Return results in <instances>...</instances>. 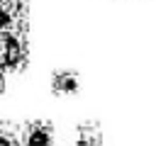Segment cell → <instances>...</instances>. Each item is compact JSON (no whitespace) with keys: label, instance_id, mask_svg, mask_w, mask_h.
<instances>
[{"label":"cell","instance_id":"8992f818","mask_svg":"<svg viewBox=\"0 0 156 146\" xmlns=\"http://www.w3.org/2000/svg\"><path fill=\"white\" fill-rule=\"evenodd\" d=\"M0 146H22V139L12 129H7V127L0 124Z\"/></svg>","mask_w":156,"mask_h":146},{"label":"cell","instance_id":"52a82bcc","mask_svg":"<svg viewBox=\"0 0 156 146\" xmlns=\"http://www.w3.org/2000/svg\"><path fill=\"white\" fill-rule=\"evenodd\" d=\"M5 90V68L0 66V92Z\"/></svg>","mask_w":156,"mask_h":146},{"label":"cell","instance_id":"277c9868","mask_svg":"<svg viewBox=\"0 0 156 146\" xmlns=\"http://www.w3.org/2000/svg\"><path fill=\"white\" fill-rule=\"evenodd\" d=\"M20 17L22 10L12 0H0V32H12L20 29Z\"/></svg>","mask_w":156,"mask_h":146},{"label":"cell","instance_id":"6da1fadb","mask_svg":"<svg viewBox=\"0 0 156 146\" xmlns=\"http://www.w3.org/2000/svg\"><path fill=\"white\" fill-rule=\"evenodd\" d=\"M29 56L27 49V39L20 29L12 32H0V66L5 71H20L24 68Z\"/></svg>","mask_w":156,"mask_h":146},{"label":"cell","instance_id":"7a4b0ae2","mask_svg":"<svg viewBox=\"0 0 156 146\" xmlns=\"http://www.w3.org/2000/svg\"><path fill=\"white\" fill-rule=\"evenodd\" d=\"M22 146H54V129L49 122H29L22 129Z\"/></svg>","mask_w":156,"mask_h":146},{"label":"cell","instance_id":"5b68a950","mask_svg":"<svg viewBox=\"0 0 156 146\" xmlns=\"http://www.w3.org/2000/svg\"><path fill=\"white\" fill-rule=\"evenodd\" d=\"M100 144H102L100 124L85 122V124L78 127V131H76V146H100Z\"/></svg>","mask_w":156,"mask_h":146},{"label":"cell","instance_id":"3957f363","mask_svg":"<svg viewBox=\"0 0 156 146\" xmlns=\"http://www.w3.org/2000/svg\"><path fill=\"white\" fill-rule=\"evenodd\" d=\"M51 90L56 95H76L80 90V75L76 71H56L51 75Z\"/></svg>","mask_w":156,"mask_h":146}]
</instances>
